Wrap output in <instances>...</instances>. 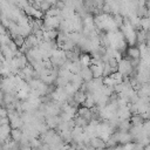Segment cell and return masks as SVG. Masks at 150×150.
Wrapping results in <instances>:
<instances>
[{
	"mask_svg": "<svg viewBox=\"0 0 150 150\" xmlns=\"http://www.w3.org/2000/svg\"><path fill=\"white\" fill-rule=\"evenodd\" d=\"M127 54H128L129 59H139L141 57V49L138 47H135V46L131 47L130 46L127 49Z\"/></svg>",
	"mask_w": 150,
	"mask_h": 150,
	"instance_id": "obj_1",
	"label": "cell"
}]
</instances>
